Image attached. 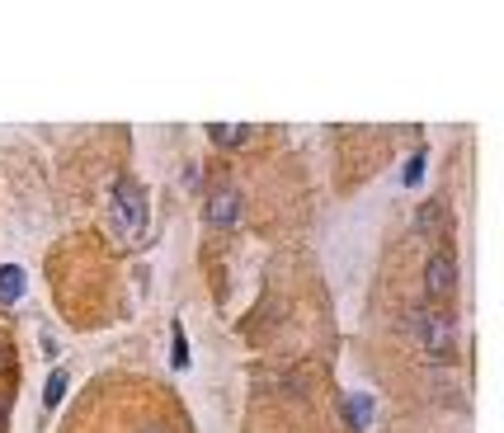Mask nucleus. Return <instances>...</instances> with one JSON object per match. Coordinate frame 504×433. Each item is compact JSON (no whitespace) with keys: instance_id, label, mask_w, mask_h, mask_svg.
Masks as SVG:
<instances>
[{"instance_id":"obj_4","label":"nucleus","mask_w":504,"mask_h":433,"mask_svg":"<svg viewBox=\"0 0 504 433\" xmlns=\"http://www.w3.org/2000/svg\"><path fill=\"white\" fill-rule=\"evenodd\" d=\"M203 222L217 227V231H227V227L241 222V194H236L231 184H221V188H212V194H208V203H203Z\"/></svg>"},{"instance_id":"obj_9","label":"nucleus","mask_w":504,"mask_h":433,"mask_svg":"<svg viewBox=\"0 0 504 433\" xmlns=\"http://www.w3.org/2000/svg\"><path fill=\"white\" fill-rule=\"evenodd\" d=\"M345 415H349V424H354V428H368V415H373V400H368V396H354V400L345 405Z\"/></svg>"},{"instance_id":"obj_6","label":"nucleus","mask_w":504,"mask_h":433,"mask_svg":"<svg viewBox=\"0 0 504 433\" xmlns=\"http://www.w3.org/2000/svg\"><path fill=\"white\" fill-rule=\"evenodd\" d=\"M208 137L217 146H241V142H250V127L245 123H208Z\"/></svg>"},{"instance_id":"obj_3","label":"nucleus","mask_w":504,"mask_h":433,"mask_svg":"<svg viewBox=\"0 0 504 433\" xmlns=\"http://www.w3.org/2000/svg\"><path fill=\"white\" fill-rule=\"evenodd\" d=\"M453 292H458V255L443 246L425 259V297L429 302H447Z\"/></svg>"},{"instance_id":"obj_5","label":"nucleus","mask_w":504,"mask_h":433,"mask_svg":"<svg viewBox=\"0 0 504 433\" xmlns=\"http://www.w3.org/2000/svg\"><path fill=\"white\" fill-rule=\"evenodd\" d=\"M415 231H419V236H447V222H443V203H438V198L419 203V212H415Z\"/></svg>"},{"instance_id":"obj_7","label":"nucleus","mask_w":504,"mask_h":433,"mask_svg":"<svg viewBox=\"0 0 504 433\" xmlns=\"http://www.w3.org/2000/svg\"><path fill=\"white\" fill-rule=\"evenodd\" d=\"M19 297H24V268L19 264H5V268H0V302H19Z\"/></svg>"},{"instance_id":"obj_8","label":"nucleus","mask_w":504,"mask_h":433,"mask_svg":"<svg viewBox=\"0 0 504 433\" xmlns=\"http://www.w3.org/2000/svg\"><path fill=\"white\" fill-rule=\"evenodd\" d=\"M62 396H67V372H52L47 387H43V405H47V410H57Z\"/></svg>"},{"instance_id":"obj_1","label":"nucleus","mask_w":504,"mask_h":433,"mask_svg":"<svg viewBox=\"0 0 504 433\" xmlns=\"http://www.w3.org/2000/svg\"><path fill=\"white\" fill-rule=\"evenodd\" d=\"M410 335H415L419 348H425L429 363H453L458 358V330H453V316H447V311L415 307L410 311Z\"/></svg>"},{"instance_id":"obj_2","label":"nucleus","mask_w":504,"mask_h":433,"mask_svg":"<svg viewBox=\"0 0 504 433\" xmlns=\"http://www.w3.org/2000/svg\"><path fill=\"white\" fill-rule=\"evenodd\" d=\"M114 227H118V236H142L147 231V198H142V184L132 175L114 179Z\"/></svg>"},{"instance_id":"obj_11","label":"nucleus","mask_w":504,"mask_h":433,"mask_svg":"<svg viewBox=\"0 0 504 433\" xmlns=\"http://www.w3.org/2000/svg\"><path fill=\"white\" fill-rule=\"evenodd\" d=\"M175 368H189V348H184V330L175 325Z\"/></svg>"},{"instance_id":"obj_12","label":"nucleus","mask_w":504,"mask_h":433,"mask_svg":"<svg viewBox=\"0 0 504 433\" xmlns=\"http://www.w3.org/2000/svg\"><path fill=\"white\" fill-rule=\"evenodd\" d=\"M0 428H5V405H0Z\"/></svg>"},{"instance_id":"obj_10","label":"nucleus","mask_w":504,"mask_h":433,"mask_svg":"<svg viewBox=\"0 0 504 433\" xmlns=\"http://www.w3.org/2000/svg\"><path fill=\"white\" fill-rule=\"evenodd\" d=\"M425 160H429L425 151H415V156H410V166H406V184H419V175H425Z\"/></svg>"}]
</instances>
